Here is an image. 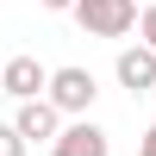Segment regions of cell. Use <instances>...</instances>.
Wrapping results in <instances>:
<instances>
[{
    "label": "cell",
    "instance_id": "cell-1",
    "mask_svg": "<svg viewBox=\"0 0 156 156\" xmlns=\"http://www.w3.org/2000/svg\"><path fill=\"white\" fill-rule=\"evenodd\" d=\"M44 100L62 112V119H87L94 112V100H100V81H94V69H50V87H44Z\"/></svg>",
    "mask_w": 156,
    "mask_h": 156
},
{
    "label": "cell",
    "instance_id": "cell-2",
    "mask_svg": "<svg viewBox=\"0 0 156 156\" xmlns=\"http://www.w3.org/2000/svg\"><path fill=\"white\" fill-rule=\"evenodd\" d=\"M75 25L87 37H125L137 25V0H75Z\"/></svg>",
    "mask_w": 156,
    "mask_h": 156
},
{
    "label": "cell",
    "instance_id": "cell-3",
    "mask_svg": "<svg viewBox=\"0 0 156 156\" xmlns=\"http://www.w3.org/2000/svg\"><path fill=\"white\" fill-rule=\"evenodd\" d=\"M6 125L19 131V144H25V150H31V144H56V137H62V112L50 106V100H25Z\"/></svg>",
    "mask_w": 156,
    "mask_h": 156
},
{
    "label": "cell",
    "instance_id": "cell-4",
    "mask_svg": "<svg viewBox=\"0 0 156 156\" xmlns=\"http://www.w3.org/2000/svg\"><path fill=\"white\" fill-rule=\"evenodd\" d=\"M44 87H50V69L37 56H6L0 62V94H12L25 106V100H44Z\"/></svg>",
    "mask_w": 156,
    "mask_h": 156
},
{
    "label": "cell",
    "instance_id": "cell-5",
    "mask_svg": "<svg viewBox=\"0 0 156 156\" xmlns=\"http://www.w3.org/2000/svg\"><path fill=\"white\" fill-rule=\"evenodd\" d=\"M112 75H119V87H131V94H156V56L144 44H125L119 62H112Z\"/></svg>",
    "mask_w": 156,
    "mask_h": 156
},
{
    "label": "cell",
    "instance_id": "cell-6",
    "mask_svg": "<svg viewBox=\"0 0 156 156\" xmlns=\"http://www.w3.org/2000/svg\"><path fill=\"white\" fill-rule=\"evenodd\" d=\"M106 144H112V137L100 131L94 119H69V125H62V137L50 144V156H106Z\"/></svg>",
    "mask_w": 156,
    "mask_h": 156
},
{
    "label": "cell",
    "instance_id": "cell-7",
    "mask_svg": "<svg viewBox=\"0 0 156 156\" xmlns=\"http://www.w3.org/2000/svg\"><path fill=\"white\" fill-rule=\"evenodd\" d=\"M137 44L156 56V6H144V12H137Z\"/></svg>",
    "mask_w": 156,
    "mask_h": 156
},
{
    "label": "cell",
    "instance_id": "cell-8",
    "mask_svg": "<svg viewBox=\"0 0 156 156\" xmlns=\"http://www.w3.org/2000/svg\"><path fill=\"white\" fill-rule=\"evenodd\" d=\"M0 156H25V144H19V131H12V125H0Z\"/></svg>",
    "mask_w": 156,
    "mask_h": 156
},
{
    "label": "cell",
    "instance_id": "cell-9",
    "mask_svg": "<svg viewBox=\"0 0 156 156\" xmlns=\"http://www.w3.org/2000/svg\"><path fill=\"white\" fill-rule=\"evenodd\" d=\"M137 156H156V125H150L144 137H137Z\"/></svg>",
    "mask_w": 156,
    "mask_h": 156
},
{
    "label": "cell",
    "instance_id": "cell-10",
    "mask_svg": "<svg viewBox=\"0 0 156 156\" xmlns=\"http://www.w3.org/2000/svg\"><path fill=\"white\" fill-rule=\"evenodd\" d=\"M44 6H50V12H75V0H44Z\"/></svg>",
    "mask_w": 156,
    "mask_h": 156
},
{
    "label": "cell",
    "instance_id": "cell-11",
    "mask_svg": "<svg viewBox=\"0 0 156 156\" xmlns=\"http://www.w3.org/2000/svg\"><path fill=\"white\" fill-rule=\"evenodd\" d=\"M150 100H156V94H150Z\"/></svg>",
    "mask_w": 156,
    "mask_h": 156
}]
</instances>
